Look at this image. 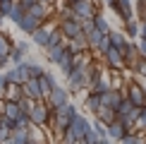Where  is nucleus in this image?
Here are the masks:
<instances>
[{"label":"nucleus","mask_w":146,"mask_h":144,"mask_svg":"<svg viewBox=\"0 0 146 144\" xmlns=\"http://www.w3.org/2000/svg\"><path fill=\"white\" fill-rule=\"evenodd\" d=\"M89 125H91V123H89L84 115H77V118L70 123V127L65 130L62 144H79V142H82V137H84V132L89 130Z\"/></svg>","instance_id":"nucleus-1"},{"label":"nucleus","mask_w":146,"mask_h":144,"mask_svg":"<svg viewBox=\"0 0 146 144\" xmlns=\"http://www.w3.org/2000/svg\"><path fill=\"white\" fill-rule=\"evenodd\" d=\"M77 118V108L70 103H65L62 108H58V111H53V120H55V132L58 135H65V130L70 127V123Z\"/></svg>","instance_id":"nucleus-2"},{"label":"nucleus","mask_w":146,"mask_h":144,"mask_svg":"<svg viewBox=\"0 0 146 144\" xmlns=\"http://www.w3.org/2000/svg\"><path fill=\"white\" fill-rule=\"evenodd\" d=\"M50 118H53L50 106H48L46 101H36L34 108H31V113H29V120H31V125H34V127H43V125L50 123Z\"/></svg>","instance_id":"nucleus-3"},{"label":"nucleus","mask_w":146,"mask_h":144,"mask_svg":"<svg viewBox=\"0 0 146 144\" xmlns=\"http://www.w3.org/2000/svg\"><path fill=\"white\" fill-rule=\"evenodd\" d=\"M91 67V65H89ZM89 67H74L67 77V91H79V89L89 87Z\"/></svg>","instance_id":"nucleus-4"},{"label":"nucleus","mask_w":146,"mask_h":144,"mask_svg":"<svg viewBox=\"0 0 146 144\" xmlns=\"http://www.w3.org/2000/svg\"><path fill=\"white\" fill-rule=\"evenodd\" d=\"M46 103L50 106V111H58V108H62L65 103H70V91H67V87H53V91L48 94V99H46Z\"/></svg>","instance_id":"nucleus-5"},{"label":"nucleus","mask_w":146,"mask_h":144,"mask_svg":"<svg viewBox=\"0 0 146 144\" xmlns=\"http://www.w3.org/2000/svg\"><path fill=\"white\" fill-rule=\"evenodd\" d=\"M72 15L77 17V19H94L98 12H96V5L91 3V0H79V3L72 5Z\"/></svg>","instance_id":"nucleus-6"},{"label":"nucleus","mask_w":146,"mask_h":144,"mask_svg":"<svg viewBox=\"0 0 146 144\" xmlns=\"http://www.w3.org/2000/svg\"><path fill=\"white\" fill-rule=\"evenodd\" d=\"M60 34H62V39H67V41H74L79 39V36H84L82 34V27H79V19L77 17H72V19H65V22H60Z\"/></svg>","instance_id":"nucleus-7"},{"label":"nucleus","mask_w":146,"mask_h":144,"mask_svg":"<svg viewBox=\"0 0 146 144\" xmlns=\"http://www.w3.org/2000/svg\"><path fill=\"white\" fill-rule=\"evenodd\" d=\"M125 96H127V99H129L137 108H144V106H146V94H144V87H141L139 82H129Z\"/></svg>","instance_id":"nucleus-8"},{"label":"nucleus","mask_w":146,"mask_h":144,"mask_svg":"<svg viewBox=\"0 0 146 144\" xmlns=\"http://www.w3.org/2000/svg\"><path fill=\"white\" fill-rule=\"evenodd\" d=\"M122 99H125V94L120 91V89H110V91L101 94V106L110 108V111H117V106L122 103Z\"/></svg>","instance_id":"nucleus-9"},{"label":"nucleus","mask_w":146,"mask_h":144,"mask_svg":"<svg viewBox=\"0 0 146 144\" xmlns=\"http://www.w3.org/2000/svg\"><path fill=\"white\" fill-rule=\"evenodd\" d=\"M22 94L27 96V99H31L34 103H36V101H46V99H43V94H41V87H38V82H36V79H29L27 84H22Z\"/></svg>","instance_id":"nucleus-10"},{"label":"nucleus","mask_w":146,"mask_h":144,"mask_svg":"<svg viewBox=\"0 0 146 144\" xmlns=\"http://www.w3.org/2000/svg\"><path fill=\"white\" fill-rule=\"evenodd\" d=\"M10 53H12L10 36H7V34H0V70L7 67V63H10Z\"/></svg>","instance_id":"nucleus-11"},{"label":"nucleus","mask_w":146,"mask_h":144,"mask_svg":"<svg viewBox=\"0 0 146 144\" xmlns=\"http://www.w3.org/2000/svg\"><path fill=\"white\" fill-rule=\"evenodd\" d=\"M122 60H125V65H132V67H134V65L139 63V51H137V43H132V41H127V46L122 48Z\"/></svg>","instance_id":"nucleus-12"},{"label":"nucleus","mask_w":146,"mask_h":144,"mask_svg":"<svg viewBox=\"0 0 146 144\" xmlns=\"http://www.w3.org/2000/svg\"><path fill=\"white\" fill-rule=\"evenodd\" d=\"M103 58H106V63L110 65V67L115 70H120V67H125V60H122V53L117 51V48H108V51H103Z\"/></svg>","instance_id":"nucleus-13"},{"label":"nucleus","mask_w":146,"mask_h":144,"mask_svg":"<svg viewBox=\"0 0 146 144\" xmlns=\"http://www.w3.org/2000/svg\"><path fill=\"white\" fill-rule=\"evenodd\" d=\"M36 82H38V87H41V94H43V99H48V94L53 91V87H58L55 77H53L50 72H43V75H41Z\"/></svg>","instance_id":"nucleus-14"},{"label":"nucleus","mask_w":146,"mask_h":144,"mask_svg":"<svg viewBox=\"0 0 146 144\" xmlns=\"http://www.w3.org/2000/svg\"><path fill=\"white\" fill-rule=\"evenodd\" d=\"M106 130H108V139H110V142H113V139H117V142H120L125 135H129V130H127L125 125L120 123V120H115V123H113V125H108Z\"/></svg>","instance_id":"nucleus-15"},{"label":"nucleus","mask_w":146,"mask_h":144,"mask_svg":"<svg viewBox=\"0 0 146 144\" xmlns=\"http://www.w3.org/2000/svg\"><path fill=\"white\" fill-rule=\"evenodd\" d=\"M17 27H19V31H24V34H29V36H31V34L36 31V29L41 27V22H38V19H34L31 15H27V12H24V17H22V22L17 24Z\"/></svg>","instance_id":"nucleus-16"},{"label":"nucleus","mask_w":146,"mask_h":144,"mask_svg":"<svg viewBox=\"0 0 146 144\" xmlns=\"http://www.w3.org/2000/svg\"><path fill=\"white\" fill-rule=\"evenodd\" d=\"M48 39H50V27H43V24L31 34V41H34L36 46H41V48L48 46Z\"/></svg>","instance_id":"nucleus-17"},{"label":"nucleus","mask_w":146,"mask_h":144,"mask_svg":"<svg viewBox=\"0 0 146 144\" xmlns=\"http://www.w3.org/2000/svg\"><path fill=\"white\" fill-rule=\"evenodd\" d=\"M65 53H67V43H60L55 48H48L46 60H48V63H53V65H60V60L65 58Z\"/></svg>","instance_id":"nucleus-18"},{"label":"nucleus","mask_w":146,"mask_h":144,"mask_svg":"<svg viewBox=\"0 0 146 144\" xmlns=\"http://www.w3.org/2000/svg\"><path fill=\"white\" fill-rule=\"evenodd\" d=\"M96 120H98L101 125H106V127H108V125H113L115 120H117V113L110 111V108H103V106H101L98 111H96Z\"/></svg>","instance_id":"nucleus-19"},{"label":"nucleus","mask_w":146,"mask_h":144,"mask_svg":"<svg viewBox=\"0 0 146 144\" xmlns=\"http://www.w3.org/2000/svg\"><path fill=\"white\" fill-rule=\"evenodd\" d=\"M5 101H7V103H19V99H22V84H10L7 89H5Z\"/></svg>","instance_id":"nucleus-20"},{"label":"nucleus","mask_w":146,"mask_h":144,"mask_svg":"<svg viewBox=\"0 0 146 144\" xmlns=\"http://www.w3.org/2000/svg\"><path fill=\"white\" fill-rule=\"evenodd\" d=\"M108 39H110V46H113V48H117V51H122V48L127 46V36H125L122 31H113V29H110Z\"/></svg>","instance_id":"nucleus-21"},{"label":"nucleus","mask_w":146,"mask_h":144,"mask_svg":"<svg viewBox=\"0 0 146 144\" xmlns=\"http://www.w3.org/2000/svg\"><path fill=\"white\" fill-rule=\"evenodd\" d=\"M139 29H141V24H139L137 19H132V22H125V36H127V41H132V39H139Z\"/></svg>","instance_id":"nucleus-22"},{"label":"nucleus","mask_w":146,"mask_h":144,"mask_svg":"<svg viewBox=\"0 0 146 144\" xmlns=\"http://www.w3.org/2000/svg\"><path fill=\"white\" fill-rule=\"evenodd\" d=\"M58 67L62 70V75H65V77H70V72L74 70V55H72V53L67 51V53H65V58L60 60V65H58Z\"/></svg>","instance_id":"nucleus-23"},{"label":"nucleus","mask_w":146,"mask_h":144,"mask_svg":"<svg viewBox=\"0 0 146 144\" xmlns=\"http://www.w3.org/2000/svg\"><path fill=\"white\" fill-rule=\"evenodd\" d=\"M48 12H50V10H48V5H43V3H38V5H34V7L29 10L27 15H31L34 19H38V22H43L46 17H48Z\"/></svg>","instance_id":"nucleus-24"},{"label":"nucleus","mask_w":146,"mask_h":144,"mask_svg":"<svg viewBox=\"0 0 146 144\" xmlns=\"http://www.w3.org/2000/svg\"><path fill=\"white\" fill-rule=\"evenodd\" d=\"M84 108H86V111H91V113L96 115V111L101 108V96H98V94H89L86 99H84Z\"/></svg>","instance_id":"nucleus-25"},{"label":"nucleus","mask_w":146,"mask_h":144,"mask_svg":"<svg viewBox=\"0 0 146 144\" xmlns=\"http://www.w3.org/2000/svg\"><path fill=\"white\" fill-rule=\"evenodd\" d=\"M22 17H24V10H22V5L15 0V3H12V7H10V12H7V19H10V22H15V24H19V22H22Z\"/></svg>","instance_id":"nucleus-26"},{"label":"nucleus","mask_w":146,"mask_h":144,"mask_svg":"<svg viewBox=\"0 0 146 144\" xmlns=\"http://www.w3.org/2000/svg\"><path fill=\"white\" fill-rule=\"evenodd\" d=\"M7 144H29V130H27V132L12 130V137L7 139Z\"/></svg>","instance_id":"nucleus-27"},{"label":"nucleus","mask_w":146,"mask_h":144,"mask_svg":"<svg viewBox=\"0 0 146 144\" xmlns=\"http://www.w3.org/2000/svg\"><path fill=\"white\" fill-rule=\"evenodd\" d=\"M94 27H96V31H101V34H110V24H108V19L103 15L94 17Z\"/></svg>","instance_id":"nucleus-28"},{"label":"nucleus","mask_w":146,"mask_h":144,"mask_svg":"<svg viewBox=\"0 0 146 144\" xmlns=\"http://www.w3.org/2000/svg\"><path fill=\"white\" fill-rule=\"evenodd\" d=\"M106 36H108V34H101V31H96V29H94L91 34H86V43H89L91 48H98V46H101V41L106 39Z\"/></svg>","instance_id":"nucleus-29"},{"label":"nucleus","mask_w":146,"mask_h":144,"mask_svg":"<svg viewBox=\"0 0 146 144\" xmlns=\"http://www.w3.org/2000/svg\"><path fill=\"white\" fill-rule=\"evenodd\" d=\"M62 34H60V29L55 27V29H50V39H48V46H46V51H48V48H55V46H60V43H62Z\"/></svg>","instance_id":"nucleus-30"},{"label":"nucleus","mask_w":146,"mask_h":144,"mask_svg":"<svg viewBox=\"0 0 146 144\" xmlns=\"http://www.w3.org/2000/svg\"><path fill=\"white\" fill-rule=\"evenodd\" d=\"M19 111H22V115H29V113H31V108H34V101L31 99H27V96H22L19 99Z\"/></svg>","instance_id":"nucleus-31"},{"label":"nucleus","mask_w":146,"mask_h":144,"mask_svg":"<svg viewBox=\"0 0 146 144\" xmlns=\"http://www.w3.org/2000/svg\"><path fill=\"white\" fill-rule=\"evenodd\" d=\"M29 127H31V120H29V115H19L15 120V130H22V132H27Z\"/></svg>","instance_id":"nucleus-32"},{"label":"nucleus","mask_w":146,"mask_h":144,"mask_svg":"<svg viewBox=\"0 0 146 144\" xmlns=\"http://www.w3.org/2000/svg\"><path fill=\"white\" fill-rule=\"evenodd\" d=\"M120 144H146V142H144V137H139V135H134V132H129V135H125L122 139H120Z\"/></svg>","instance_id":"nucleus-33"},{"label":"nucleus","mask_w":146,"mask_h":144,"mask_svg":"<svg viewBox=\"0 0 146 144\" xmlns=\"http://www.w3.org/2000/svg\"><path fill=\"white\" fill-rule=\"evenodd\" d=\"M27 63H29V70H31V79H38V77L46 72V70L41 67L38 63H34V60H27Z\"/></svg>","instance_id":"nucleus-34"},{"label":"nucleus","mask_w":146,"mask_h":144,"mask_svg":"<svg viewBox=\"0 0 146 144\" xmlns=\"http://www.w3.org/2000/svg\"><path fill=\"white\" fill-rule=\"evenodd\" d=\"M5 77H7L10 84H19V75H17V67H10L7 72H5Z\"/></svg>","instance_id":"nucleus-35"},{"label":"nucleus","mask_w":146,"mask_h":144,"mask_svg":"<svg viewBox=\"0 0 146 144\" xmlns=\"http://www.w3.org/2000/svg\"><path fill=\"white\" fill-rule=\"evenodd\" d=\"M10 137H12V130L3 125V127H0V144H7V139H10Z\"/></svg>","instance_id":"nucleus-36"},{"label":"nucleus","mask_w":146,"mask_h":144,"mask_svg":"<svg viewBox=\"0 0 146 144\" xmlns=\"http://www.w3.org/2000/svg\"><path fill=\"white\" fill-rule=\"evenodd\" d=\"M17 3L22 5V10H24V12H29L34 5H38V3H41V0H17Z\"/></svg>","instance_id":"nucleus-37"},{"label":"nucleus","mask_w":146,"mask_h":144,"mask_svg":"<svg viewBox=\"0 0 146 144\" xmlns=\"http://www.w3.org/2000/svg\"><path fill=\"white\" fill-rule=\"evenodd\" d=\"M134 72L139 77H146V60H139V63L134 65Z\"/></svg>","instance_id":"nucleus-38"},{"label":"nucleus","mask_w":146,"mask_h":144,"mask_svg":"<svg viewBox=\"0 0 146 144\" xmlns=\"http://www.w3.org/2000/svg\"><path fill=\"white\" fill-rule=\"evenodd\" d=\"M137 51H139V58H141V60H146V39H139Z\"/></svg>","instance_id":"nucleus-39"},{"label":"nucleus","mask_w":146,"mask_h":144,"mask_svg":"<svg viewBox=\"0 0 146 144\" xmlns=\"http://www.w3.org/2000/svg\"><path fill=\"white\" fill-rule=\"evenodd\" d=\"M7 87H10V82H7V77H5V72H3V75H0V96L5 94V89H7Z\"/></svg>","instance_id":"nucleus-40"},{"label":"nucleus","mask_w":146,"mask_h":144,"mask_svg":"<svg viewBox=\"0 0 146 144\" xmlns=\"http://www.w3.org/2000/svg\"><path fill=\"white\" fill-rule=\"evenodd\" d=\"M137 125H139V127H141V130H146V106L141 108V115H139V120H137Z\"/></svg>","instance_id":"nucleus-41"},{"label":"nucleus","mask_w":146,"mask_h":144,"mask_svg":"<svg viewBox=\"0 0 146 144\" xmlns=\"http://www.w3.org/2000/svg\"><path fill=\"white\" fill-rule=\"evenodd\" d=\"M15 48H17L19 53H24V55H27V53H29V41H19V43H17Z\"/></svg>","instance_id":"nucleus-42"},{"label":"nucleus","mask_w":146,"mask_h":144,"mask_svg":"<svg viewBox=\"0 0 146 144\" xmlns=\"http://www.w3.org/2000/svg\"><path fill=\"white\" fill-rule=\"evenodd\" d=\"M139 39H146V19H141V29H139Z\"/></svg>","instance_id":"nucleus-43"},{"label":"nucleus","mask_w":146,"mask_h":144,"mask_svg":"<svg viewBox=\"0 0 146 144\" xmlns=\"http://www.w3.org/2000/svg\"><path fill=\"white\" fill-rule=\"evenodd\" d=\"M115 3H117V0H106V5H108V7H115Z\"/></svg>","instance_id":"nucleus-44"},{"label":"nucleus","mask_w":146,"mask_h":144,"mask_svg":"<svg viewBox=\"0 0 146 144\" xmlns=\"http://www.w3.org/2000/svg\"><path fill=\"white\" fill-rule=\"evenodd\" d=\"M98 144H113V142H110V139H108V137H106V139H101Z\"/></svg>","instance_id":"nucleus-45"},{"label":"nucleus","mask_w":146,"mask_h":144,"mask_svg":"<svg viewBox=\"0 0 146 144\" xmlns=\"http://www.w3.org/2000/svg\"><path fill=\"white\" fill-rule=\"evenodd\" d=\"M117 3H120V5H132L129 0H117Z\"/></svg>","instance_id":"nucleus-46"},{"label":"nucleus","mask_w":146,"mask_h":144,"mask_svg":"<svg viewBox=\"0 0 146 144\" xmlns=\"http://www.w3.org/2000/svg\"><path fill=\"white\" fill-rule=\"evenodd\" d=\"M41 3H43V5H48V3H53V0H41Z\"/></svg>","instance_id":"nucleus-47"},{"label":"nucleus","mask_w":146,"mask_h":144,"mask_svg":"<svg viewBox=\"0 0 146 144\" xmlns=\"http://www.w3.org/2000/svg\"><path fill=\"white\" fill-rule=\"evenodd\" d=\"M0 127H3V115H0Z\"/></svg>","instance_id":"nucleus-48"},{"label":"nucleus","mask_w":146,"mask_h":144,"mask_svg":"<svg viewBox=\"0 0 146 144\" xmlns=\"http://www.w3.org/2000/svg\"><path fill=\"white\" fill-rule=\"evenodd\" d=\"M139 3H146V0H139Z\"/></svg>","instance_id":"nucleus-49"},{"label":"nucleus","mask_w":146,"mask_h":144,"mask_svg":"<svg viewBox=\"0 0 146 144\" xmlns=\"http://www.w3.org/2000/svg\"><path fill=\"white\" fill-rule=\"evenodd\" d=\"M0 24H3V17H0Z\"/></svg>","instance_id":"nucleus-50"},{"label":"nucleus","mask_w":146,"mask_h":144,"mask_svg":"<svg viewBox=\"0 0 146 144\" xmlns=\"http://www.w3.org/2000/svg\"><path fill=\"white\" fill-rule=\"evenodd\" d=\"M144 94H146V87H144Z\"/></svg>","instance_id":"nucleus-51"}]
</instances>
